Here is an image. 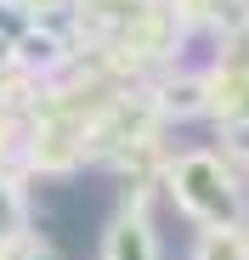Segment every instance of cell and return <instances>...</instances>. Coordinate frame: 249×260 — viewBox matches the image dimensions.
Listing matches in <instances>:
<instances>
[{"instance_id":"obj_6","label":"cell","mask_w":249,"mask_h":260,"mask_svg":"<svg viewBox=\"0 0 249 260\" xmlns=\"http://www.w3.org/2000/svg\"><path fill=\"white\" fill-rule=\"evenodd\" d=\"M28 260H57V254H51V249H34V254H28Z\"/></svg>"},{"instance_id":"obj_2","label":"cell","mask_w":249,"mask_h":260,"mask_svg":"<svg viewBox=\"0 0 249 260\" xmlns=\"http://www.w3.org/2000/svg\"><path fill=\"white\" fill-rule=\"evenodd\" d=\"M102 260H153V232H147L142 215H124V221H113Z\"/></svg>"},{"instance_id":"obj_5","label":"cell","mask_w":249,"mask_h":260,"mask_svg":"<svg viewBox=\"0 0 249 260\" xmlns=\"http://www.w3.org/2000/svg\"><path fill=\"white\" fill-rule=\"evenodd\" d=\"M17 57H23L28 68L57 62V40H51V34H23V40H17Z\"/></svg>"},{"instance_id":"obj_1","label":"cell","mask_w":249,"mask_h":260,"mask_svg":"<svg viewBox=\"0 0 249 260\" xmlns=\"http://www.w3.org/2000/svg\"><path fill=\"white\" fill-rule=\"evenodd\" d=\"M176 204L187 215H198V221H210V226H227L232 209H238V187H232V176L221 170V158L187 153L176 164Z\"/></svg>"},{"instance_id":"obj_3","label":"cell","mask_w":249,"mask_h":260,"mask_svg":"<svg viewBox=\"0 0 249 260\" xmlns=\"http://www.w3.org/2000/svg\"><path fill=\"white\" fill-rule=\"evenodd\" d=\"M198 260H249V238L227 221V226H210L198 238Z\"/></svg>"},{"instance_id":"obj_7","label":"cell","mask_w":249,"mask_h":260,"mask_svg":"<svg viewBox=\"0 0 249 260\" xmlns=\"http://www.w3.org/2000/svg\"><path fill=\"white\" fill-rule=\"evenodd\" d=\"M243 238H249V232H243Z\"/></svg>"},{"instance_id":"obj_4","label":"cell","mask_w":249,"mask_h":260,"mask_svg":"<svg viewBox=\"0 0 249 260\" xmlns=\"http://www.w3.org/2000/svg\"><path fill=\"white\" fill-rule=\"evenodd\" d=\"M159 108H164V113H198V108H204V85H198V79H170L164 96H159Z\"/></svg>"}]
</instances>
